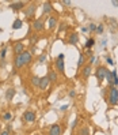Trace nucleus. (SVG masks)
<instances>
[{
  "instance_id": "nucleus-1",
  "label": "nucleus",
  "mask_w": 118,
  "mask_h": 135,
  "mask_svg": "<svg viewBox=\"0 0 118 135\" xmlns=\"http://www.w3.org/2000/svg\"><path fill=\"white\" fill-rule=\"evenodd\" d=\"M109 102L111 105H117L118 102V90L115 86H111L110 87V91H109Z\"/></svg>"
},
{
  "instance_id": "nucleus-2",
  "label": "nucleus",
  "mask_w": 118,
  "mask_h": 135,
  "mask_svg": "<svg viewBox=\"0 0 118 135\" xmlns=\"http://www.w3.org/2000/svg\"><path fill=\"white\" fill-rule=\"evenodd\" d=\"M44 26H45L44 19H35L33 22V29L35 30V32H41V30H44Z\"/></svg>"
},
{
  "instance_id": "nucleus-3",
  "label": "nucleus",
  "mask_w": 118,
  "mask_h": 135,
  "mask_svg": "<svg viewBox=\"0 0 118 135\" xmlns=\"http://www.w3.org/2000/svg\"><path fill=\"white\" fill-rule=\"evenodd\" d=\"M23 119H25L27 123H33L35 120V113L33 110H26V112L23 113Z\"/></svg>"
},
{
  "instance_id": "nucleus-4",
  "label": "nucleus",
  "mask_w": 118,
  "mask_h": 135,
  "mask_svg": "<svg viewBox=\"0 0 118 135\" xmlns=\"http://www.w3.org/2000/svg\"><path fill=\"white\" fill-rule=\"evenodd\" d=\"M20 56H22V60H23V64H25V66L29 64L33 60V55H31V52H29V51H25Z\"/></svg>"
},
{
  "instance_id": "nucleus-5",
  "label": "nucleus",
  "mask_w": 118,
  "mask_h": 135,
  "mask_svg": "<svg viewBox=\"0 0 118 135\" xmlns=\"http://www.w3.org/2000/svg\"><path fill=\"white\" fill-rule=\"evenodd\" d=\"M106 71H107V68L106 67H99V68L96 70V78H98V81L101 82V81H103L105 79V77H106Z\"/></svg>"
},
{
  "instance_id": "nucleus-6",
  "label": "nucleus",
  "mask_w": 118,
  "mask_h": 135,
  "mask_svg": "<svg viewBox=\"0 0 118 135\" xmlns=\"http://www.w3.org/2000/svg\"><path fill=\"white\" fill-rule=\"evenodd\" d=\"M49 135H61V127L60 124H53L50 128H49Z\"/></svg>"
},
{
  "instance_id": "nucleus-7",
  "label": "nucleus",
  "mask_w": 118,
  "mask_h": 135,
  "mask_svg": "<svg viewBox=\"0 0 118 135\" xmlns=\"http://www.w3.org/2000/svg\"><path fill=\"white\" fill-rule=\"evenodd\" d=\"M49 79L48 77H42V78H39V89L41 90H46L48 89V86H49Z\"/></svg>"
},
{
  "instance_id": "nucleus-8",
  "label": "nucleus",
  "mask_w": 118,
  "mask_h": 135,
  "mask_svg": "<svg viewBox=\"0 0 118 135\" xmlns=\"http://www.w3.org/2000/svg\"><path fill=\"white\" fill-rule=\"evenodd\" d=\"M14 52L16 55H22L23 52H25V45H23L22 42H16V44L14 45Z\"/></svg>"
},
{
  "instance_id": "nucleus-9",
  "label": "nucleus",
  "mask_w": 118,
  "mask_h": 135,
  "mask_svg": "<svg viewBox=\"0 0 118 135\" xmlns=\"http://www.w3.org/2000/svg\"><path fill=\"white\" fill-rule=\"evenodd\" d=\"M56 67H57V71L60 74H65V67H64V60L61 59H57L56 61Z\"/></svg>"
},
{
  "instance_id": "nucleus-10",
  "label": "nucleus",
  "mask_w": 118,
  "mask_h": 135,
  "mask_svg": "<svg viewBox=\"0 0 118 135\" xmlns=\"http://www.w3.org/2000/svg\"><path fill=\"white\" fill-rule=\"evenodd\" d=\"M26 5L25 2H16V3H11V10H14V11H18V10H22L23 7Z\"/></svg>"
},
{
  "instance_id": "nucleus-11",
  "label": "nucleus",
  "mask_w": 118,
  "mask_h": 135,
  "mask_svg": "<svg viewBox=\"0 0 118 135\" xmlns=\"http://www.w3.org/2000/svg\"><path fill=\"white\" fill-rule=\"evenodd\" d=\"M48 79H49V82H50V83L57 82V79H58L57 72H56V71H53V70H50V71H49V74H48Z\"/></svg>"
},
{
  "instance_id": "nucleus-12",
  "label": "nucleus",
  "mask_w": 118,
  "mask_h": 135,
  "mask_svg": "<svg viewBox=\"0 0 118 135\" xmlns=\"http://www.w3.org/2000/svg\"><path fill=\"white\" fill-rule=\"evenodd\" d=\"M35 10H37V4H30V5H29V7L26 8V11H25L26 16H31V15H34Z\"/></svg>"
},
{
  "instance_id": "nucleus-13",
  "label": "nucleus",
  "mask_w": 118,
  "mask_h": 135,
  "mask_svg": "<svg viewBox=\"0 0 118 135\" xmlns=\"http://www.w3.org/2000/svg\"><path fill=\"white\" fill-rule=\"evenodd\" d=\"M52 10H53V7H52V4L49 3V2H46V3H44V7H42V14H50L52 12Z\"/></svg>"
},
{
  "instance_id": "nucleus-14",
  "label": "nucleus",
  "mask_w": 118,
  "mask_h": 135,
  "mask_svg": "<svg viewBox=\"0 0 118 135\" xmlns=\"http://www.w3.org/2000/svg\"><path fill=\"white\" fill-rule=\"evenodd\" d=\"M14 64H15V67L16 68H22L23 66V60H22V56L20 55H16V57H15V60H14Z\"/></svg>"
},
{
  "instance_id": "nucleus-15",
  "label": "nucleus",
  "mask_w": 118,
  "mask_h": 135,
  "mask_svg": "<svg viewBox=\"0 0 118 135\" xmlns=\"http://www.w3.org/2000/svg\"><path fill=\"white\" fill-rule=\"evenodd\" d=\"M15 93H16L15 89H7V91H5V98H7L8 101H11V100L14 98Z\"/></svg>"
},
{
  "instance_id": "nucleus-16",
  "label": "nucleus",
  "mask_w": 118,
  "mask_h": 135,
  "mask_svg": "<svg viewBox=\"0 0 118 135\" xmlns=\"http://www.w3.org/2000/svg\"><path fill=\"white\" fill-rule=\"evenodd\" d=\"M68 42L71 45H78V42H79V37H78V34H71V37H69V40H68Z\"/></svg>"
},
{
  "instance_id": "nucleus-17",
  "label": "nucleus",
  "mask_w": 118,
  "mask_h": 135,
  "mask_svg": "<svg viewBox=\"0 0 118 135\" xmlns=\"http://www.w3.org/2000/svg\"><path fill=\"white\" fill-rule=\"evenodd\" d=\"M90 75H91V66L87 64V66L83 67V77H84V78H88Z\"/></svg>"
},
{
  "instance_id": "nucleus-18",
  "label": "nucleus",
  "mask_w": 118,
  "mask_h": 135,
  "mask_svg": "<svg viewBox=\"0 0 118 135\" xmlns=\"http://www.w3.org/2000/svg\"><path fill=\"white\" fill-rule=\"evenodd\" d=\"M22 26H23V21H22V19H15L14 23H12V29H14V30L20 29Z\"/></svg>"
},
{
  "instance_id": "nucleus-19",
  "label": "nucleus",
  "mask_w": 118,
  "mask_h": 135,
  "mask_svg": "<svg viewBox=\"0 0 118 135\" xmlns=\"http://www.w3.org/2000/svg\"><path fill=\"white\" fill-rule=\"evenodd\" d=\"M105 78H106V81H107L109 85H113V74H111V71H109V70L106 71V77Z\"/></svg>"
},
{
  "instance_id": "nucleus-20",
  "label": "nucleus",
  "mask_w": 118,
  "mask_h": 135,
  "mask_svg": "<svg viewBox=\"0 0 118 135\" xmlns=\"http://www.w3.org/2000/svg\"><path fill=\"white\" fill-rule=\"evenodd\" d=\"M56 25H57V19L54 16H50V19H49V29H54Z\"/></svg>"
},
{
  "instance_id": "nucleus-21",
  "label": "nucleus",
  "mask_w": 118,
  "mask_h": 135,
  "mask_svg": "<svg viewBox=\"0 0 118 135\" xmlns=\"http://www.w3.org/2000/svg\"><path fill=\"white\" fill-rule=\"evenodd\" d=\"M31 85L35 86V87H39V78L38 77H33L31 78Z\"/></svg>"
},
{
  "instance_id": "nucleus-22",
  "label": "nucleus",
  "mask_w": 118,
  "mask_h": 135,
  "mask_svg": "<svg viewBox=\"0 0 118 135\" xmlns=\"http://www.w3.org/2000/svg\"><path fill=\"white\" fill-rule=\"evenodd\" d=\"M79 135H90V128H88V127H83V128H80Z\"/></svg>"
},
{
  "instance_id": "nucleus-23",
  "label": "nucleus",
  "mask_w": 118,
  "mask_h": 135,
  "mask_svg": "<svg viewBox=\"0 0 118 135\" xmlns=\"http://www.w3.org/2000/svg\"><path fill=\"white\" fill-rule=\"evenodd\" d=\"M111 74H113V85L117 86V85H118V75H117V71H111Z\"/></svg>"
},
{
  "instance_id": "nucleus-24",
  "label": "nucleus",
  "mask_w": 118,
  "mask_h": 135,
  "mask_svg": "<svg viewBox=\"0 0 118 135\" xmlns=\"http://www.w3.org/2000/svg\"><path fill=\"white\" fill-rule=\"evenodd\" d=\"M94 42H95V41H94L92 38H90L88 41H86V45H84V46H86V49H90V48L94 45Z\"/></svg>"
},
{
  "instance_id": "nucleus-25",
  "label": "nucleus",
  "mask_w": 118,
  "mask_h": 135,
  "mask_svg": "<svg viewBox=\"0 0 118 135\" xmlns=\"http://www.w3.org/2000/svg\"><path fill=\"white\" fill-rule=\"evenodd\" d=\"M84 63V55L83 53H80V56H79V61H78V67H81Z\"/></svg>"
},
{
  "instance_id": "nucleus-26",
  "label": "nucleus",
  "mask_w": 118,
  "mask_h": 135,
  "mask_svg": "<svg viewBox=\"0 0 118 135\" xmlns=\"http://www.w3.org/2000/svg\"><path fill=\"white\" fill-rule=\"evenodd\" d=\"M11 118H12L11 112H5V113L3 115V119H4V120H11Z\"/></svg>"
},
{
  "instance_id": "nucleus-27",
  "label": "nucleus",
  "mask_w": 118,
  "mask_h": 135,
  "mask_svg": "<svg viewBox=\"0 0 118 135\" xmlns=\"http://www.w3.org/2000/svg\"><path fill=\"white\" fill-rule=\"evenodd\" d=\"M88 32H96V25L95 23H91L88 26Z\"/></svg>"
},
{
  "instance_id": "nucleus-28",
  "label": "nucleus",
  "mask_w": 118,
  "mask_h": 135,
  "mask_svg": "<svg viewBox=\"0 0 118 135\" xmlns=\"http://www.w3.org/2000/svg\"><path fill=\"white\" fill-rule=\"evenodd\" d=\"M96 33H98V34H102V33H103V25H99V26H96Z\"/></svg>"
},
{
  "instance_id": "nucleus-29",
  "label": "nucleus",
  "mask_w": 118,
  "mask_h": 135,
  "mask_svg": "<svg viewBox=\"0 0 118 135\" xmlns=\"http://www.w3.org/2000/svg\"><path fill=\"white\" fill-rule=\"evenodd\" d=\"M38 61L39 63H45L46 61V55H41V56L38 57Z\"/></svg>"
},
{
  "instance_id": "nucleus-30",
  "label": "nucleus",
  "mask_w": 118,
  "mask_h": 135,
  "mask_svg": "<svg viewBox=\"0 0 118 135\" xmlns=\"http://www.w3.org/2000/svg\"><path fill=\"white\" fill-rule=\"evenodd\" d=\"M75 96H76V91H75V90H69V97L73 98Z\"/></svg>"
},
{
  "instance_id": "nucleus-31",
  "label": "nucleus",
  "mask_w": 118,
  "mask_h": 135,
  "mask_svg": "<svg viewBox=\"0 0 118 135\" xmlns=\"http://www.w3.org/2000/svg\"><path fill=\"white\" fill-rule=\"evenodd\" d=\"M106 61H107L109 64H114V61H113V59H111V57H109V56L106 57Z\"/></svg>"
},
{
  "instance_id": "nucleus-32",
  "label": "nucleus",
  "mask_w": 118,
  "mask_h": 135,
  "mask_svg": "<svg viewBox=\"0 0 118 135\" xmlns=\"http://www.w3.org/2000/svg\"><path fill=\"white\" fill-rule=\"evenodd\" d=\"M5 53H7V49L4 48L3 51H2V55H0V56H2V59H4V57H5Z\"/></svg>"
},
{
  "instance_id": "nucleus-33",
  "label": "nucleus",
  "mask_w": 118,
  "mask_h": 135,
  "mask_svg": "<svg viewBox=\"0 0 118 135\" xmlns=\"http://www.w3.org/2000/svg\"><path fill=\"white\" fill-rule=\"evenodd\" d=\"M76 126H78V119H75V120L72 121V126H71V128H75Z\"/></svg>"
},
{
  "instance_id": "nucleus-34",
  "label": "nucleus",
  "mask_w": 118,
  "mask_h": 135,
  "mask_svg": "<svg viewBox=\"0 0 118 135\" xmlns=\"http://www.w3.org/2000/svg\"><path fill=\"white\" fill-rule=\"evenodd\" d=\"M37 41H38V37H37V36H33V37H31V42H34V44H35Z\"/></svg>"
},
{
  "instance_id": "nucleus-35",
  "label": "nucleus",
  "mask_w": 118,
  "mask_h": 135,
  "mask_svg": "<svg viewBox=\"0 0 118 135\" xmlns=\"http://www.w3.org/2000/svg\"><path fill=\"white\" fill-rule=\"evenodd\" d=\"M64 29H67V26H65V23H61V25H60V32H63Z\"/></svg>"
},
{
  "instance_id": "nucleus-36",
  "label": "nucleus",
  "mask_w": 118,
  "mask_h": 135,
  "mask_svg": "<svg viewBox=\"0 0 118 135\" xmlns=\"http://www.w3.org/2000/svg\"><path fill=\"white\" fill-rule=\"evenodd\" d=\"M95 60H96V59H95V56H91V59H90V66H91L92 63H95Z\"/></svg>"
},
{
  "instance_id": "nucleus-37",
  "label": "nucleus",
  "mask_w": 118,
  "mask_h": 135,
  "mask_svg": "<svg viewBox=\"0 0 118 135\" xmlns=\"http://www.w3.org/2000/svg\"><path fill=\"white\" fill-rule=\"evenodd\" d=\"M0 135H10V131H7V130H4L2 134H0Z\"/></svg>"
},
{
  "instance_id": "nucleus-38",
  "label": "nucleus",
  "mask_w": 118,
  "mask_h": 135,
  "mask_svg": "<svg viewBox=\"0 0 118 135\" xmlns=\"http://www.w3.org/2000/svg\"><path fill=\"white\" fill-rule=\"evenodd\" d=\"M67 109H68V105H63L61 107V110H67Z\"/></svg>"
},
{
  "instance_id": "nucleus-39",
  "label": "nucleus",
  "mask_w": 118,
  "mask_h": 135,
  "mask_svg": "<svg viewBox=\"0 0 118 135\" xmlns=\"http://www.w3.org/2000/svg\"><path fill=\"white\" fill-rule=\"evenodd\" d=\"M81 32H84V33L88 32V27H81Z\"/></svg>"
},
{
  "instance_id": "nucleus-40",
  "label": "nucleus",
  "mask_w": 118,
  "mask_h": 135,
  "mask_svg": "<svg viewBox=\"0 0 118 135\" xmlns=\"http://www.w3.org/2000/svg\"><path fill=\"white\" fill-rule=\"evenodd\" d=\"M58 59H61V60H64V55H63V53H60V55H58Z\"/></svg>"
},
{
  "instance_id": "nucleus-41",
  "label": "nucleus",
  "mask_w": 118,
  "mask_h": 135,
  "mask_svg": "<svg viewBox=\"0 0 118 135\" xmlns=\"http://www.w3.org/2000/svg\"><path fill=\"white\" fill-rule=\"evenodd\" d=\"M64 5H71V2H64Z\"/></svg>"
},
{
  "instance_id": "nucleus-42",
  "label": "nucleus",
  "mask_w": 118,
  "mask_h": 135,
  "mask_svg": "<svg viewBox=\"0 0 118 135\" xmlns=\"http://www.w3.org/2000/svg\"><path fill=\"white\" fill-rule=\"evenodd\" d=\"M113 4L115 5V7H118V2H113Z\"/></svg>"
},
{
  "instance_id": "nucleus-43",
  "label": "nucleus",
  "mask_w": 118,
  "mask_h": 135,
  "mask_svg": "<svg viewBox=\"0 0 118 135\" xmlns=\"http://www.w3.org/2000/svg\"><path fill=\"white\" fill-rule=\"evenodd\" d=\"M34 135H39V134H34Z\"/></svg>"
}]
</instances>
